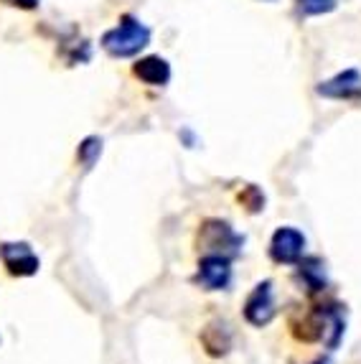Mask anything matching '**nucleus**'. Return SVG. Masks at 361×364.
<instances>
[{
    "label": "nucleus",
    "instance_id": "f257e3e1",
    "mask_svg": "<svg viewBox=\"0 0 361 364\" xmlns=\"http://www.w3.org/2000/svg\"><path fill=\"white\" fill-rule=\"evenodd\" d=\"M151 41H153V31L140 18H135L133 13H125L117 21V26L107 28L99 36V46L112 59H135V56H140L151 46Z\"/></svg>",
    "mask_w": 361,
    "mask_h": 364
},
{
    "label": "nucleus",
    "instance_id": "f03ea898",
    "mask_svg": "<svg viewBox=\"0 0 361 364\" xmlns=\"http://www.w3.org/2000/svg\"><path fill=\"white\" fill-rule=\"evenodd\" d=\"M247 237L235 230L232 222L222 217H206L196 227L193 245L199 250V255H224V257H239L244 250Z\"/></svg>",
    "mask_w": 361,
    "mask_h": 364
},
{
    "label": "nucleus",
    "instance_id": "7ed1b4c3",
    "mask_svg": "<svg viewBox=\"0 0 361 364\" xmlns=\"http://www.w3.org/2000/svg\"><path fill=\"white\" fill-rule=\"evenodd\" d=\"M288 331L298 344H323L325 336V298L306 306H295L288 314Z\"/></svg>",
    "mask_w": 361,
    "mask_h": 364
},
{
    "label": "nucleus",
    "instance_id": "20e7f679",
    "mask_svg": "<svg viewBox=\"0 0 361 364\" xmlns=\"http://www.w3.org/2000/svg\"><path fill=\"white\" fill-rule=\"evenodd\" d=\"M242 318L252 328H267L277 318L275 283L270 278L259 280L249 288V293L242 301Z\"/></svg>",
    "mask_w": 361,
    "mask_h": 364
},
{
    "label": "nucleus",
    "instance_id": "39448f33",
    "mask_svg": "<svg viewBox=\"0 0 361 364\" xmlns=\"http://www.w3.org/2000/svg\"><path fill=\"white\" fill-rule=\"evenodd\" d=\"M308 252V237L298 227L283 225L272 232L270 242H267V255L275 265L293 267Z\"/></svg>",
    "mask_w": 361,
    "mask_h": 364
},
{
    "label": "nucleus",
    "instance_id": "423d86ee",
    "mask_svg": "<svg viewBox=\"0 0 361 364\" xmlns=\"http://www.w3.org/2000/svg\"><path fill=\"white\" fill-rule=\"evenodd\" d=\"M232 257L224 255H199L196 262V273H193L191 283L199 286L201 291L217 293L229 291L232 280H235V267H232Z\"/></svg>",
    "mask_w": 361,
    "mask_h": 364
},
{
    "label": "nucleus",
    "instance_id": "0eeeda50",
    "mask_svg": "<svg viewBox=\"0 0 361 364\" xmlns=\"http://www.w3.org/2000/svg\"><path fill=\"white\" fill-rule=\"evenodd\" d=\"M0 262L11 278H33L41 270V257L26 240L0 242Z\"/></svg>",
    "mask_w": 361,
    "mask_h": 364
},
{
    "label": "nucleus",
    "instance_id": "6e6552de",
    "mask_svg": "<svg viewBox=\"0 0 361 364\" xmlns=\"http://www.w3.org/2000/svg\"><path fill=\"white\" fill-rule=\"evenodd\" d=\"M293 280H295V286L301 288L311 301L320 298L328 291V286H331L325 260L320 255H308V252L293 265Z\"/></svg>",
    "mask_w": 361,
    "mask_h": 364
},
{
    "label": "nucleus",
    "instance_id": "1a4fd4ad",
    "mask_svg": "<svg viewBox=\"0 0 361 364\" xmlns=\"http://www.w3.org/2000/svg\"><path fill=\"white\" fill-rule=\"evenodd\" d=\"M316 95L333 102H361V72L356 67H349L328 79H320L316 85Z\"/></svg>",
    "mask_w": 361,
    "mask_h": 364
},
{
    "label": "nucleus",
    "instance_id": "9d476101",
    "mask_svg": "<svg viewBox=\"0 0 361 364\" xmlns=\"http://www.w3.org/2000/svg\"><path fill=\"white\" fill-rule=\"evenodd\" d=\"M199 344L209 359H224L235 349V328L227 318H209L199 331Z\"/></svg>",
    "mask_w": 361,
    "mask_h": 364
},
{
    "label": "nucleus",
    "instance_id": "9b49d317",
    "mask_svg": "<svg viewBox=\"0 0 361 364\" xmlns=\"http://www.w3.org/2000/svg\"><path fill=\"white\" fill-rule=\"evenodd\" d=\"M133 77L138 82H143L145 87H156V90H163V87L171 85V77H173V69H171V61L161 54H148V56H138L133 64Z\"/></svg>",
    "mask_w": 361,
    "mask_h": 364
},
{
    "label": "nucleus",
    "instance_id": "f8f14e48",
    "mask_svg": "<svg viewBox=\"0 0 361 364\" xmlns=\"http://www.w3.org/2000/svg\"><path fill=\"white\" fill-rule=\"evenodd\" d=\"M343 336H346V306L333 301V298H325V352H336L338 346H341Z\"/></svg>",
    "mask_w": 361,
    "mask_h": 364
},
{
    "label": "nucleus",
    "instance_id": "ddd939ff",
    "mask_svg": "<svg viewBox=\"0 0 361 364\" xmlns=\"http://www.w3.org/2000/svg\"><path fill=\"white\" fill-rule=\"evenodd\" d=\"M102 153H104V140L99 135H87V138L79 140L77 146V164L85 171H92L99 164Z\"/></svg>",
    "mask_w": 361,
    "mask_h": 364
},
{
    "label": "nucleus",
    "instance_id": "4468645a",
    "mask_svg": "<svg viewBox=\"0 0 361 364\" xmlns=\"http://www.w3.org/2000/svg\"><path fill=\"white\" fill-rule=\"evenodd\" d=\"M237 204L247 214H262L267 207V196L262 191V186H257V183H244L237 191Z\"/></svg>",
    "mask_w": 361,
    "mask_h": 364
},
{
    "label": "nucleus",
    "instance_id": "2eb2a0df",
    "mask_svg": "<svg viewBox=\"0 0 361 364\" xmlns=\"http://www.w3.org/2000/svg\"><path fill=\"white\" fill-rule=\"evenodd\" d=\"M61 56L67 59L69 67L87 64V61H92V43L82 36H74V38H69V41H64V46H61Z\"/></svg>",
    "mask_w": 361,
    "mask_h": 364
},
{
    "label": "nucleus",
    "instance_id": "dca6fc26",
    "mask_svg": "<svg viewBox=\"0 0 361 364\" xmlns=\"http://www.w3.org/2000/svg\"><path fill=\"white\" fill-rule=\"evenodd\" d=\"M338 8V0H295V11L303 18H320Z\"/></svg>",
    "mask_w": 361,
    "mask_h": 364
},
{
    "label": "nucleus",
    "instance_id": "f3484780",
    "mask_svg": "<svg viewBox=\"0 0 361 364\" xmlns=\"http://www.w3.org/2000/svg\"><path fill=\"white\" fill-rule=\"evenodd\" d=\"M178 140H180V146L188 148V151H193V148H196L201 143V138L196 135V130L188 128V125H183V128L178 130Z\"/></svg>",
    "mask_w": 361,
    "mask_h": 364
},
{
    "label": "nucleus",
    "instance_id": "a211bd4d",
    "mask_svg": "<svg viewBox=\"0 0 361 364\" xmlns=\"http://www.w3.org/2000/svg\"><path fill=\"white\" fill-rule=\"evenodd\" d=\"M0 3H6L11 8H18V11H36L41 6V0H0Z\"/></svg>",
    "mask_w": 361,
    "mask_h": 364
},
{
    "label": "nucleus",
    "instance_id": "6ab92c4d",
    "mask_svg": "<svg viewBox=\"0 0 361 364\" xmlns=\"http://www.w3.org/2000/svg\"><path fill=\"white\" fill-rule=\"evenodd\" d=\"M290 364H298V362H290ZM306 364H336V362H333L331 352H323V354H318V357H313L311 362H306Z\"/></svg>",
    "mask_w": 361,
    "mask_h": 364
},
{
    "label": "nucleus",
    "instance_id": "aec40b11",
    "mask_svg": "<svg viewBox=\"0 0 361 364\" xmlns=\"http://www.w3.org/2000/svg\"><path fill=\"white\" fill-rule=\"evenodd\" d=\"M259 3H277V0H259Z\"/></svg>",
    "mask_w": 361,
    "mask_h": 364
}]
</instances>
